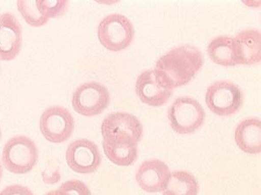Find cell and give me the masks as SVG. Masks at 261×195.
Segmentation results:
<instances>
[{"label":"cell","mask_w":261,"mask_h":195,"mask_svg":"<svg viewBox=\"0 0 261 195\" xmlns=\"http://www.w3.org/2000/svg\"><path fill=\"white\" fill-rule=\"evenodd\" d=\"M102 145L106 156L117 166H132L138 159V145L110 140H103Z\"/></svg>","instance_id":"cell-15"},{"label":"cell","mask_w":261,"mask_h":195,"mask_svg":"<svg viewBox=\"0 0 261 195\" xmlns=\"http://www.w3.org/2000/svg\"><path fill=\"white\" fill-rule=\"evenodd\" d=\"M168 119L175 133L191 134L205 123V110L195 99L187 96L179 97L170 107Z\"/></svg>","instance_id":"cell-3"},{"label":"cell","mask_w":261,"mask_h":195,"mask_svg":"<svg viewBox=\"0 0 261 195\" xmlns=\"http://www.w3.org/2000/svg\"><path fill=\"white\" fill-rule=\"evenodd\" d=\"M45 195H68L65 191H63L62 189H60V187L57 190L54 191H50V192H46Z\"/></svg>","instance_id":"cell-23"},{"label":"cell","mask_w":261,"mask_h":195,"mask_svg":"<svg viewBox=\"0 0 261 195\" xmlns=\"http://www.w3.org/2000/svg\"><path fill=\"white\" fill-rule=\"evenodd\" d=\"M236 65H254L261 60V35L258 30L248 29L232 38Z\"/></svg>","instance_id":"cell-11"},{"label":"cell","mask_w":261,"mask_h":195,"mask_svg":"<svg viewBox=\"0 0 261 195\" xmlns=\"http://www.w3.org/2000/svg\"><path fill=\"white\" fill-rule=\"evenodd\" d=\"M65 159L72 171L82 175L97 171L102 161L98 145L86 139H76L71 142L66 150Z\"/></svg>","instance_id":"cell-9"},{"label":"cell","mask_w":261,"mask_h":195,"mask_svg":"<svg viewBox=\"0 0 261 195\" xmlns=\"http://www.w3.org/2000/svg\"><path fill=\"white\" fill-rule=\"evenodd\" d=\"M75 120L68 110L53 106L42 112L39 129L45 139L51 143L60 144L67 141L74 131Z\"/></svg>","instance_id":"cell-8"},{"label":"cell","mask_w":261,"mask_h":195,"mask_svg":"<svg viewBox=\"0 0 261 195\" xmlns=\"http://www.w3.org/2000/svg\"><path fill=\"white\" fill-rule=\"evenodd\" d=\"M38 9L44 17L48 18H58L65 13L69 6L67 0L49 1V0H37Z\"/></svg>","instance_id":"cell-19"},{"label":"cell","mask_w":261,"mask_h":195,"mask_svg":"<svg viewBox=\"0 0 261 195\" xmlns=\"http://www.w3.org/2000/svg\"><path fill=\"white\" fill-rule=\"evenodd\" d=\"M0 195H34L32 190L27 186H21V185H11L6 186L1 192Z\"/></svg>","instance_id":"cell-22"},{"label":"cell","mask_w":261,"mask_h":195,"mask_svg":"<svg viewBox=\"0 0 261 195\" xmlns=\"http://www.w3.org/2000/svg\"><path fill=\"white\" fill-rule=\"evenodd\" d=\"M101 133L104 140L125 142L138 145L143 136L140 119L127 112H113L102 122Z\"/></svg>","instance_id":"cell-6"},{"label":"cell","mask_w":261,"mask_h":195,"mask_svg":"<svg viewBox=\"0 0 261 195\" xmlns=\"http://www.w3.org/2000/svg\"><path fill=\"white\" fill-rule=\"evenodd\" d=\"M60 188L68 195H92L88 186L82 181L77 180L65 181Z\"/></svg>","instance_id":"cell-20"},{"label":"cell","mask_w":261,"mask_h":195,"mask_svg":"<svg viewBox=\"0 0 261 195\" xmlns=\"http://www.w3.org/2000/svg\"><path fill=\"white\" fill-rule=\"evenodd\" d=\"M235 142L239 148L248 154L261 153V121L259 118L244 119L235 130Z\"/></svg>","instance_id":"cell-14"},{"label":"cell","mask_w":261,"mask_h":195,"mask_svg":"<svg viewBox=\"0 0 261 195\" xmlns=\"http://www.w3.org/2000/svg\"><path fill=\"white\" fill-rule=\"evenodd\" d=\"M208 56L217 65L223 66L236 65L232 47V38L219 36L213 39L207 47Z\"/></svg>","instance_id":"cell-17"},{"label":"cell","mask_w":261,"mask_h":195,"mask_svg":"<svg viewBox=\"0 0 261 195\" xmlns=\"http://www.w3.org/2000/svg\"><path fill=\"white\" fill-rule=\"evenodd\" d=\"M134 33V26L124 15H108L98 25V40L111 52H119L130 46Z\"/></svg>","instance_id":"cell-4"},{"label":"cell","mask_w":261,"mask_h":195,"mask_svg":"<svg viewBox=\"0 0 261 195\" xmlns=\"http://www.w3.org/2000/svg\"><path fill=\"white\" fill-rule=\"evenodd\" d=\"M39 160L35 142L29 137L18 135L6 142L2 153V162L7 171L24 175L32 171Z\"/></svg>","instance_id":"cell-2"},{"label":"cell","mask_w":261,"mask_h":195,"mask_svg":"<svg viewBox=\"0 0 261 195\" xmlns=\"http://www.w3.org/2000/svg\"><path fill=\"white\" fill-rule=\"evenodd\" d=\"M199 186L198 181L187 171L171 173L168 182L164 188L163 195H197Z\"/></svg>","instance_id":"cell-16"},{"label":"cell","mask_w":261,"mask_h":195,"mask_svg":"<svg viewBox=\"0 0 261 195\" xmlns=\"http://www.w3.org/2000/svg\"><path fill=\"white\" fill-rule=\"evenodd\" d=\"M170 175L169 167L162 160H146L137 171L136 181L145 192H162L168 182Z\"/></svg>","instance_id":"cell-12"},{"label":"cell","mask_w":261,"mask_h":195,"mask_svg":"<svg viewBox=\"0 0 261 195\" xmlns=\"http://www.w3.org/2000/svg\"><path fill=\"white\" fill-rule=\"evenodd\" d=\"M0 16H1V15H0Z\"/></svg>","instance_id":"cell-26"},{"label":"cell","mask_w":261,"mask_h":195,"mask_svg":"<svg viewBox=\"0 0 261 195\" xmlns=\"http://www.w3.org/2000/svg\"><path fill=\"white\" fill-rule=\"evenodd\" d=\"M244 102L241 89L231 81L220 80L212 84L205 92V103L213 113L221 117L232 115Z\"/></svg>","instance_id":"cell-5"},{"label":"cell","mask_w":261,"mask_h":195,"mask_svg":"<svg viewBox=\"0 0 261 195\" xmlns=\"http://www.w3.org/2000/svg\"><path fill=\"white\" fill-rule=\"evenodd\" d=\"M41 175L43 181L45 184H49V185L58 183V182H60V179H61L60 168H59V166H56L55 165H50L45 168V170L42 172Z\"/></svg>","instance_id":"cell-21"},{"label":"cell","mask_w":261,"mask_h":195,"mask_svg":"<svg viewBox=\"0 0 261 195\" xmlns=\"http://www.w3.org/2000/svg\"><path fill=\"white\" fill-rule=\"evenodd\" d=\"M135 91L143 103L153 107L164 106L172 94V90L160 83L153 70H146L140 74L137 79Z\"/></svg>","instance_id":"cell-13"},{"label":"cell","mask_w":261,"mask_h":195,"mask_svg":"<svg viewBox=\"0 0 261 195\" xmlns=\"http://www.w3.org/2000/svg\"><path fill=\"white\" fill-rule=\"evenodd\" d=\"M17 6L18 12H20L25 22L32 27H42L49 20L39 12L36 1L20 0L18 1Z\"/></svg>","instance_id":"cell-18"},{"label":"cell","mask_w":261,"mask_h":195,"mask_svg":"<svg viewBox=\"0 0 261 195\" xmlns=\"http://www.w3.org/2000/svg\"><path fill=\"white\" fill-rule=\"evenodd\" d=\"M203 64L200 51L192 45H181L158 59L153 71L162 86L173 90L189 83Z\"/></svg>","instance_id":"cell-1"},{"label":"cell","mask_w":261,"mask_h":195,"mask_svg":"<svg viewBox=\"0 0 261 195\" xmlns=\"http://www.w3.org/2000/svg\"><path fill=\"white\" fill-rule=\"evenodd\" d=\"M0 139H1V130H0Z\"/></svg>","instance_id":"cell-25"},{"label":"cell","mask_w":261,"mask_h":195,"mask_svg":"<svg viewBox=\"0 0 261 195\" xmlns=\"http://www.w3.org/2000/svg\"><path fill=\"white\" fill-rule=\"evenodd\" d=\"M22 46V28L11 12L0 16V60L11 61L18 57Z\"/></svg>","instance_id":"cell-10"},{"label":"cell","mask_w":261,"mask_h":195,"mask_svg":"<svg viewBox=\"0 0 261 195\" xmlns=\"http://www.w3.org/2000/svg\"><path fill=\"white\" fill-rule=\"evenodd\" d=\"M111 98L107 87L95 81L82 84L72 94V107L85 117L98 115L107 109Z\"/></svg>","instance_id":"cell-7"},{"label":"cell","mask_w":261,"mask_h":195,"mask_svg":"<svg viewBox=\"0 0 261 195\" xmlns=\"http://www.w3.org/2000/svg\"><path fill=\"white\" fill-rule=\"evenodd\" d=\"M2 175H3V168H2L1 163H0V181H1V179H2Z\"/></svg>","instance_id":"cell-24"}]
</instances>
